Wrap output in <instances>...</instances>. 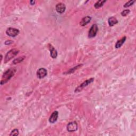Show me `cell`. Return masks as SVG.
Returning a JSON list of instances; mask_svg holds the SVG:
<instances>
[{
    "label": "cell",
    "mask_w": 136,
    "mask_h": 136,
    "mask_svg": "<svg viewBox=\"0 0 136 136\" xmlns=\"http://www.w3.org/2000/svg\"><path fill=\"white\" fill-rule=\"evenodd\" d=\"M91 17L90 16H86L85 17H84L82 19L80 22V25L81 26H85L87 25V24L89 23L91 21Z\"/></svg>",
    "instance_id": "11"
},
{
    "label": "cell",
    "mask_w": 136,
    "mask_h": 136,
    "mask_svg": "<svg viewBox=\"0 0 136 136\" xmlns=\"http://www.w3.org/2000/svg\"><path fill=\"white\" fill-rule=\"evenodd\" d=\"M106 1H102V0H100V1H98L97 2L95 5H94V7L96 9H99L100 8H101L102 6H103L104 4L106 2Z\"/></svg>",
    "instance_id": "14"
},
{
    "label": "cell",
    "mask_w": 136,
    "mask_h": 136,
    "mask_svg": "<svg viewBox=\"0 0 136 136\" xmlns=\"http://www.w3.org/2000/svg\"><path fill=\"white\" fill-rule=\"evenodd\" d=\"M78 129V124L76 121H73L68 123L67 125V130L69 132H75Z\"/></svg>",
    "instance_id": "6"
},
{
    "label": "cell",
    "mask_w": 136,
    "mask_h": 136,
    "mask_svg": "<svg viewBox=\"0 0 136 136\" xmlns=\"http://www.w3.org/2000/svg\"><path fill=\"white\" fill-rule=\"evenodd\" d=\"M19 32L20 31H19V30L18 29L10 27L7 29V30L6 31V33L9 36L14 37L17 36V35H18Z\"/></svg>",
    "instance_id": "5"
},
{
    "label": "cell",
    "mask_w": 136,
    "mask_h": 136,
    "mask_svg": "<svg viewBox=\"0 0 136 136\" xmlns=\"http://www.w3.org/2000/svg\"><path fill=\"white\" fill-rule=\"evenodd\" d=\"M58 117H59V112L56 111L53 112L49 118V122L51 123H54L57 120Z\"/></svg>",
    "instance_id": "9"
},
{
    "label": "cell",
    "mask_w": 136,
    "mask_h": 136,
    "mask_svg": "<svg viewBox=\"0 0 136 136\" xmlns=\"http://www.w3.org/2000/svg\"><path fill=\"white\" fill-rule=\"evenodd\" d=\"M134 2H135V1H132V0H131V1H129L128 2H127V3H125V4L124 5V8H128L130 6H132Z\"/></svg>",
    "instance_id": "16"
},
{
    "label": "cell",
    "mask_w": 136,
    "mask_h": 136,
    "mask_svg": "<svg viewBox=\"0 0 136 136\" xmlns=\"http://www.w3.org/2000/svg\"><path fill=\"white\" fill-rule=\"evenodd\" d=\"M30 3L31 5H33V4H35V1H30Z\"/></svg>",
    "instance_id": "21"
},
{
    "label": "cell",
    "mask_w": 136,
    "mask_h": 136,
    "mask_svg": "<svg viewBox=\"0 0 136 136\" xmlns=\"http://www.w3.org/2000/svg\"><path fill=\"white\" fill-rule=\"evenodd\" d=\"M66 9L65 4L62 3H58L56 6V11L60 14L64 13Z\"/></svg>",
    "instance_id": "8"
},
{
    "label": "cell",
    "mask_w": 136,
    "mask_h": 136,
    "mask_svg": "<svg viewBox=\"0 0 136 136\" xmlns=\"http://www.w3.org/2000/svg\"><path fill=\"white\" fill-rule=\"evenodd\" d=\"M16 71L17 70L15 67H11L5 72L1 81V85H3L10 80L11 78L16 74Z\"/></svg>",
    "instance_id": "1"
},
{
    "label": "cell",
    "mask_w": 136,
    "mask_h": 136,
    "mask_svg": "<svg viewBox=\"0 0 136 136\" xmlns=\"http://www.w3.org/2000/svg\"><path fill=\"white\" fill-rule=\"evenodd\" d=\"M94 78H90L89 79H88V80L85 81L83 83L80 84V86H79L78 87H77V88H76L75 92V93H78V92L80 91L81 90H82V89L84 88L85 87H87L88 85L91 84V82H93L94 81Z\"/></svg>",
    "instance_id": "3"
},
{
    "label": "cell",
    "mask_w": 136,
    "mask_h": 136,
    "mask_svg": "<svg viewBox=\"0 0 136 136\" xmlns=\"http://www.w3.org/2000/svg\"><path fill=\"white\" fill-rule=\"evenodd\" d=\"M108 23L110 26H113L118 23V20L116 18L114 17H111L108 19Z\"/></svg>",
    "instance_id": "13"
},
{
    "label": "cell",
    "mask_w": 136,
    "mask_h": 136,
    "mask_svg": "<svg viewBox=\"0 0 136 136\" xmlns=\"http://www.w3.org/2000/svg\"><path fill=\"white\" fill-rule=\"evenodd\" d=\"M47 75V71L45 68H40L37 71V76L38 78L42 79L45 77Z\"/></svg>",
    "instance_id": "7"
},
{
    "label": "cell",
    "mask_w": 136,
    "mask_h": 136,
    "mask_svg": "<svg viewBox=\"0 0 136 136\" xmlns=\"http://www.w3.org/2000/svg\"><path fill=\"white\" fill-rule=\"evenodd\" d=\"M82 65H78L74 68H72V69H70L69 71H67L66 73H65V74H71V73H74V72H75V70H76L77 69H78V67H79L80 66H81Z\"/></svg>",
    "instance_id": "17"
},
{
    "label": "cell",
    "mask_w": 136,
    "mask_h": 136,
    "mask_svg": "<svg viewBox=\"0 0 136 136\" xmlns=\"http://www.w3.org/2000/svg\"><path fill=\"white\" fill-rule=\"evenodd\" d=\"M19 53V50L16 49V48H13L11 50H10L6 55L4 59V63H6L10 61L13 57H15L18 53Z\"/></svg>",
    "instance_id": "2"
},
{
    "label": "cell",
    "mask_w": 136,
    "mask_h": 136,
    "mask_svg": "<svg viewBox=\"0 0 136 136\" xmlns=\"http://www.w3.org/2000/svg\"><path fill=\"white\" fill-rule=\"evenodd\" d=\"M126 39H127V37H126L125 36H124L123 37L121 38V40L118 41L117 42H116V43L115 46V48H120L121 46H122V45L124 43V42H125Z\"/></svg>",
    "instance_id": "12"
},
{
    "label": "cell",
    "mask_w": 136,
    "mask_h": 136,
    "mask_svg": "<svg viewBox=\"0 0 136 136\" xmlns=\"http://www.w3.org/2000/svg\"><path fill=\"white\" fill-rule=\"evenodd\" d=\"M19 134V130L15 129L12 131L11 133L10 134V135H18Z\"/></svg>",
    "instance_id": "18"
},
{
    "label": "cell",
    "mask_w": 136,
    "mask_h": 136,
    "mask_svg": "<svg viewBox=\"0 0 136 136\" xmlns=\"http://www.w3.org/2000/svg\"><path fill=\"white\" fill-rule=\"evenodd\" d=\"M26 58V57L25 56H21V57H19L18 58H17V59H16L15 60H14L12 62L13 64H18V63H19L21 62L22 61H23L24 60H25V59Z\"/></svg>",
    "instance_id": "15"
},
{
    "label": "cell",
    "mask_w": 136,
    "mask_h": 136,
    "mask_svg": "<svg viewBox=\"0 0 136 136\" xmlns=\"http://www.w3.org/2000/svg\"><path fill=\"white\" fill-rule=\"evenodd\" d=\"M98 30V26L96 24H94L90 27L89 32H88V37L90 38H93L96 36Z\"/></svg>",
    "instance_id": "4"
},
{
    "label": "cell",
    "mask_w": 136,
    "mask_h": 136,
    "mask_svg": "<svg viewBox=\"0 0 136 136\" xmlns=\"http://www.w3.org/2000/svg\"><path fill=\"white\" fill-rule=\"evenodd\" d=\"M130 12V11L129 10V9H127V10H125L123 11L121 13V16H122L125 17V16H127L128 14H129Z\"/></svg>",
    "instance_id": "19"
},
{
    "label": "cell",
    "mask_w": 136,
    "mask_h": 136,
    "mask_svg": "<svg viewBox=\"0 0 136 136\" xmlns=\"http://www.w3.org/2000/svg\"><path fill=\"white\" fill-rule=\"evenodd\" d=\"M48 48L50 51L51 56L53 59H55L57 56V52L56 50H55V48L51 44H48Z\"/></svg>",
    "instance_id": "10"
},
{
    "label": "cell",
    "mask_w": 136,
    "mask_h": 136,
    "mask_svg": "<svg viewBox=\"0 0 136 136\" xmlns=\"http://www.w3.org/2000/svg\"><path fill=\"white\" fill-rule=\"evenodd\" d=\"M13 43V42L12 41H10V40H9V41H7L6 42H5V44L6 45H10L11 44H12Z\"/></svg>",
    "instance_id": "20"
}]
</instances>
